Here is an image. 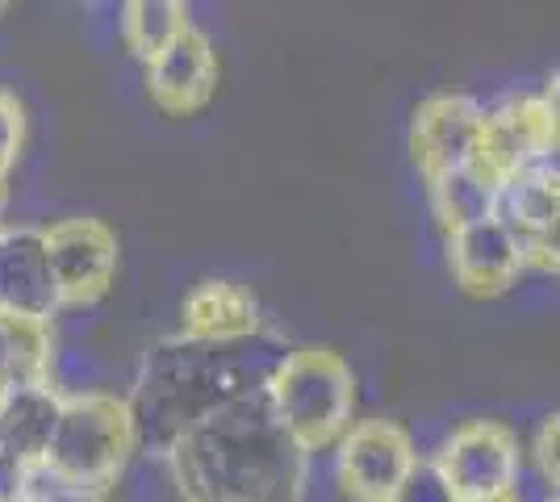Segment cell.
<instances>
[{
  "label": "cell",
  "mask_w": 560,
  "mask_h": 502,
  "mask_svg": "<svg viewBox=\"0 0 560 502\" xmlns=\"http://www.w3.org/2000/svg\"><path fill=\"white\" fill-rule=\"evenodd\" d=\"M284 357H289L284 339L268 335L264 327L231 343L167 335L155 348H147L135 398L126 402L135 419V440L151 453L167 456L180 435H188L222 407L243 398H264Z\"/></svg>",
  "instance_id": "obj_1"
},
{
  "label": "cell",
  "mask_w": 560,
  "mask_h": 502,
  "mask_svg": "<svg viewBox=\"0 0 560 502\" xmlns=\"http://www.w3.org/2000/svg\"><path fill=\"white\" fill-rule=\"evenodd\" d=\"M180 502H302L310 456L284 435L268 398L231 402L167 448Z\"/></svg>",
  "instance_id": "obj_2"
},
{
  "label": "cell",
  "mask_w": 560,
  "mask_h": 502,
  "mask_svg": "<svg viewBox=\"0 0 560 502\" xmlns=\"http://www.w3.org/2000/svg\"><path fill=\"white\" fill-rule=\"evenodd\" d=\"M139 448L130 407L114 394L80 389L59 402V419L43 453V469L80 499H101Z\"/></svg>",
  "instance_id": "obj_3"
},
{
  "label": "cell",
  "mask_w": 560,
  "mask_h": 502,
  "mask_svg": "<svg viewBox=\"0 0 560 502\" xmlns=\"http://www.w3.org/2000/svg\"><path fill=\"white\" fill-rule=\"evenodd\" d=\"M268 410L305 456L335 448L355 415V373L335 348H293L268 382Z\"/></svg>",
  "instance_id": "obj_4"
},
{
  "label": "cell",
  "mask_w": 560,
  "mask_h": 502,
  "mask_svg": "<svg viewBox=\"0 0 560 502\" xmlns=\"http://www.w3.org/2000/svg\"><path fill=\"white\" fill-rule=\"evenodd\" d=\"M435 469L452 486L456 502L511 499L518 486V435L498 419H468L444 440Z\"/></svg>",
  "instance_id": "obj_5"
},
{
  "label": "cell",
  "mask_w": 560,
  "mask_h": 502,
  "mask_svg": "<svg viewBox=\"0 0 560 502\" xmlns=\"http://www.w3.org/2000/svg\"><path fill=\"white\" fill-rule=\"evenodd\" d=\"M539 164H557V101L544 96H511L506 105L486 109L477 167L498 180V189Z\"/></svg>",
  "instance_id": "obj_6"
},
{
  "label": "cell",
  "mask_w": 560,
  "mask_h": 502,
  "mask_svg": "<svg viewBox=\"0 0 560 502\" xmlns=\"http://www.w3.org/2000/svg\"><path fill=\"white\" fill-rule=\"evenodd\" d=\"M335 481L351 502H389L401 478L415 469V440L394 419H364L351 423L348 435L335 444Z\"/></svg>",
  "instance_id": "obj_7"
},
{
  "label": "cell",
  "mask_w": 560,
  "mask_h": 502,
  "mask_svg": "<svg viewBox=\"0 0 560 502\" xmlns=\"http://www.w3.org/2000/svg\"><path fill=\"white\" fill-rule=\"evenodd\" d=\"M47 264L63 306H93L117 277V235L101 218H63L43 231Z\"/></svg>",
  "instance_id": "obj_8"
},
{
  "label": "cell",
  "mask_w": 560,
  "mask_h": 502,
  "mask_svg": "<svg viewBox=\"0 0 560 502\" xmlns=\"http://www.w3.org/2000/svg\"><path fill=\"white\" fill-rule=\"evenodd\" d=\"M498 222L511 226L523 252V272H557V218H560V189L557 164H539L511 176L498 189Z\"/></svg>",
  "instance_id": "obj_9"
},
{
  "label": "cell",
  "mask_w": 560,
  "mask_h": 502,
  "mask_svg": "<svg viewBox=\"0 0 560 502\" xmlns=\"http://www.w3.org/2000/svg\"><path fill=\"white\" fill-rule=\"evenodd\" d=\"M486 109L465 93H440L427 96L415 121H410V155L419 172L431 180L452 167L477 164V143H481Z\"/></svg>",
  "instance_id": "obj_10"
},
{
  "label": "cell",
  "mask_w": 560,
  "mask_h": 502,
  "mask_svg": "<svg viewBox=\"0 0 560 502\" xmlns=\"http://www.w3.org/2000/svg\"><path fill=\"white\" fill-rule=\"evenodd\" d=\"M213 89H218V55L210 38L192 25L147 63V96L172 118L206 109Z\"/></svg>",
  "instance_id": "obj_11"
},
{
  "label": "cell",
  "mask_w": 560,
  "mask_h": 502,
  "mask_svg": "<svg viewBox=\"0 0 560 502\" xmlns=\"http://www.w3.org/2000/svg\"><path fill=\"white\" fill-rule=\"evenodd\" d=\"M447 268L468 297H498L523 277V252L506 222L486 218L447 235Z\"/></svg>",
  "instance_id": "obj_12"
},
{
  "label": "cell",
  "mask_w": 560,
  "mask_h": 502,
  "mask_svg": "<svg viewBox=\"0 0 560 502\" xmlns=\"http://www.w3.org/2000/svg\"><path fill=\"white\" fill-rule=\"evenodd\" d=\"M59 306L43 231H0V314L50 323Z\"/></svg>",
  "instance_id": "obj_13"
},
{
  "label": "cell",
  "mask_w": 560,
  "mask_h": 502,
  "mask_svg": "<svg viewBox=\"0 0 560 502\" xmlns=\"http://www.w3.org/2000/svg\"><path fill=\"white\" fill-rule=\"evenodd\" d=\"M259 331L256 293L238 281H197L180 297V335L201 343H231Z\"/></svg>",
  "instance_id": "obj_14"
},
{
  "label": "cell",
  "mask_w": 560,
  "mask_h": 502,
  "mask_svg": "<svg viewBox=\"0 0 560 502\" xmlns=\"http://www.w3.org/2000/svg\"><path fill=\"white\" fill-rule=\"evenodd\" d=\"M59 394L50 385H25L13 389L0 402V460L18 465V469H34L50 444V431L59 419Z\"/></svg>",
  "instance_id": "obj_15"
},
{
  "label": "cell",
  "mask_w": 560,
  "mask_h": 502,
  "mask_svg": "<svg viewBox=\"0 0 560 502\" xmlns=\"http://www.w3.org/2000/svg\"><path fill=\"white\" fill-rule=\"evenodd\" d=\"M427 185H431V210L447 235L468 231V226L498 214V180H490L477 164L440 172Z\"/></svg>",
  "instance_id": "obj_16"
},
{
  "label": "cell",
  "mask_w": 560,
  "mask_h": 502,
  "mask_svg": "<svg viewBox=\"0 0 560 502\" xmlns=\"http://www.w3.org/2000/svg\"><path fill=\"white\" fill-rule=\"evenodd\" d=\"M50 331L47 323H30L18 314H0V402L25 389V385H47L50 382Z\"/></svg>",
  "instance_id": "obj_17"
},
{
  "label": "cell",
  "mask_w": 560,
  "mask_h": 502,
  "mask_svg": "<svg viewBox=\"0 0 560 502\" xmlns=\"http://www.w3.org/2000/svg\"><path fill=\"white\" fill-rule=\"evenodd\" d=\"M188 25L192 22L180 0H130L121 9V38L142 63H151L160 50L172 47Z\"/></svg>",
  "instance_id": "obj_18"
},
{
  "label": "cell",
  "mask_w": 560,
  "mask_h": 502,
  "mask_svg": "<svg viewBox=\"0 0 560 502\" xmlns=\"http://www.w3.org/2000/svg\"><path fill=\"white\" fill-rule=\"evenodd\" d=\"M389 502H456V494L444 481V474L435 469V460H415V469L401 478Z\"/></svg>",
  "instance_id": "obj_19"
},
{
  "label": "cell",
  "mask_w": 560,
  "mask_h": 502,
  "mask_svg": "<svg viewBox=\"0 0 560 502\" xmlns=\"http://www.w3.org/2000/svg\"><path fill=\"white\" fill-rule=\"evenodd\" d=\"M22 139H25L22 105H18V96L0 93V176L18 164V155H22Z\"/></svg>",
  "instance_id": "obj_20"
},
{
  "label": "cell",
  "mask_w": 560,
  "mask_h": 502,
  "mask_svg": "<svg viewBox=\"0 0 560 502\" xmlns=\"http://www.w3.org/2000/svg\"><path fill=\"white\" fill-rule=\"evenodd\" d=\"M557 448H560V419L557 415H544L536 428V465H539V478H544V486L552 494H557V478H560Z\"/></svg>",
  "instance_id": "obj_21"
},
{
  "label": "cell",
  "mask_w": 560,
  "mask_h": 502,
  "mask_svg": "<svg viewBox=\"0 0 560 502\" xmlns=\"http://www.w3.org/2000/svg\"><path fill=\"white\" fill-rule=\"evenodd\" d=\"M4 201H9V189H4V176H0V214H4Z\"/></svg>",
  "instance_id": "obj_22"
},
{
  "label": "cell",
  "mask_w": 560,
  "mask_h": 502,
  "mask_svg": "<svg viewBox=\"0 0 560 502\" xmlns=\"http://www.w3.org/2000/svg\"><path fill=\"white\" fill-rule=\"evenodd\" d=\"M9 502H34V499H9Z\"/></svg>",
  "instance_id": "obj_23"
},
{
  "label": "cell",
  "mask_w": 560,
  "mask_h": 502,
  "mask_svg": "<svg viewBox=\"0 0 560 502\" xmlns=\"http://www.w3.org/2000/svg\"><path fill=\"white\" fill-rule=\"evenodd\" d=\"M0 13H4V4H0Z\"/></svg>",
  "instance_id": "obj_24"
}]
</instances>
